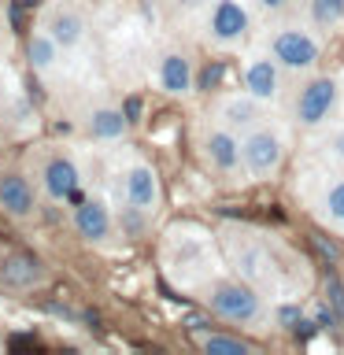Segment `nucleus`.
<instances>
[{
    "instance_id": "f257e3e1",
    "label": "nucleus",
    "mask_w": 344,
    "mask_h": 355,
    "mask_svg": "<svg viewBox=\"0 0 344 355\" xmlns=\"http://www.w3.org/2000/svg\"><path fill=\"white\" fill-rule=\"evenodd\" d=\"M207 311L222 322H233V326H259L266 318V304L259 288L248 282H237V277H218L207 288Z\"/></svg>"
},
{
    "instance_id": "f03ea898",
    "label": "nucleus",
    "mask_w": 344,
    "mask_h": 355,
    "mask_svg": "<svg viewBox=\"0 0 344 355\" xmlns=\"http://www.w3.org/2000/svg\"><path fill=\"white\" fill-rule=\"evenodd\" d=\"M266 52L282 63V71L307 74L322 60V37L311 26H304V22H282L266 37Z\"/></svg>"
},
{
    "instance_id": "7ed1b4c3",
    "label": "nucleus",
    "mask_w": 344,
    "mask_h": 355,
    "mask_svg": "<svg viewBox=\"0 0 344 355\" xmlns=\"http://www.w3.org/2000/svg\"><path fill=\"white\" fill-rule=\"evenodd\" d=\"M252 37V11L244 0H215L204 19V41L215 52H237Z\"/></svg>"
},
{
    "instance_id": "20e7f679",
    "label": "nucleus",
    "mask_w": 344,
    "mask_h": 355,
    "mask_svg": "<svg viewBox=\"0 0 344 355\" xmlns=\"http://www.w3.org/2000/svg\"><path fill=\"white\" fill-rule=\"evenodd\" d=\"M341 104V82L333 74H315L296 89L293 100V122L300 130H318L333 119V111Z\"/></svg>"
},
{
    "instance_id": "39448f33",
    "label": "nucleus",
    "mask_w": 344,
    "mask_h": 355,
    "mask_svg": "<svg viewBox=\"0 0 344 355\" xmlns=\"http://www.w3.org/2000/svg\"><path fill=\"white\" fill-rule=\"evenodd\" d=\"M241 155H244V174L248 178H270L282 166L285 137L270 122H259L248 133H241Z\"/></svg>"
},
{
    "instance_id": "423d86ee",
    "label": "nucleus",
    "mask_w": 344,
    "mask_h": 355,
    "mask_svg": "<svg viewBox=\"0 0 344 355\" xmlns=\"http://www.w3.org/2000/svg\"><path fill=\"white\" fill-rule=\"evenodd\" d=\"M200 155L211 166V174L226 178V182H237L244 174V155H241V133H233L230 126H211L204 137H200Z\"/></svg>"
},
{
    "instance_id": "0eeeda50",
    "label": "nucleus",
    "mask_w": 344,
    "mask_h": 355,
    "mask_svg": "<svg viewBox=\"0 0 344 355\" xmlns=\"http://www.w3.org/2000/svg\"><path fill=\"white\" fill-rule=\"evenodd\" d=\"M78 189H82V171H78V163L71 155L63 152H52L41 159V193L52 200V204H63V200H71Z\"/></svg>"
},
{
    "instance_id": "6e6552de",
    "label": "nucleus",
    "mask_w": 344,
    "mask_h": 355,
    "mask_svg": "<svg viewBox=\"0 0 344 355\" xmlns=\"http://www.w3.org/2000/svg\"><path fill=\"white\" fill-rule=\"evenodd\" d=\"M215 122H218V126H230L233 133H248L252 126L266 122V115H263V100H255L248 89H244V93L222 96L218 104H215Z\"/></svg>"
},
{
    "instance_id": "1a4fd4ad",
    "label": "nucleus",
    "mask_w": 344,
    "mask_h": 355,
    "mask_svg": "<svg viewBox=\"0 0 344 355\" xmlns=\"http://www.w3.org/2000/svg\"><path fill=\"white\" fill-rule=\"evenodd\" d=\"M122 196H126V204L148 211V215L160 207V178H155V171L144 159L126 163V171H122Z\"/></svg>"
},
{
    "instance_id": "9d476101",
    "label": "nucleus",
    "mask_w": 344,
    "mask_h": 355,
    "mask_svg": "<svg viewBox=\"0 0 344 355\" xmlns=\"http://www.w3.org/2000/svg\"><path fill=\"white\" fill-rule=\"evenodd\" d=\"M244 89H248L255 100H263V104H274V100L282 96V63H277L270 52L252 55V60L244 63Z\"/></svg>"
},
{
    "instance_id": "9b49d317",
    "label": "nucleus",
    "mask_w": 344,
    "mask_h": 355,
    "mask_svg": "<svg viewBox=\"0 0 344 355\" xmlns=\"http://www.w3.org/2000/svg\"><path fill=\"white\" fill-rule=\"evenodd\" d=\"M0 211L11 218H33V211H37V193H33L26 174L0 171Z\"/></svg>"
},
{
    "instance_id": "f8f14e48",
    "label": "nucleus",
    "mask_w": 344,
    "mask_h": 355,
    "mask_svg": "<svg viewBox=\"0 0 344 355\" xmlns=\"http://www.w3.org/2000/svg\"><path fill=\"white\" fill-rule=\"evenodd\" d=\"M44 33L60 49H78L85 41V15L74 4H52L49 15H44Z\"/></svg>"
},
{
    "instance_id": "ddd939ff",
    "label": "nucleus",
    "mask_w": 344,
    "mask_h": 355,
    "mask_svg": "<svg viewBox=\"0 0 344 355\" xmlns=\"http://www.w3.org/2000/svg\"><path fill=\"white\" fill-rule=\"evenodd\" d=\"M71 222L78 237H85L89 244H104L111 237V230H115V218H111L108 204H100V200H78L71 211Z\"/></svg>"
},
{
    "instance_id": "4468645a",
    "label": "nucleus",
    "mask_w": 344,
    "mask_h": 355,
    "mask_svg": "<svg viewBox=\"0 0 344 355\" xmlns=\"http://www.w3.org/2000/svg\"><path fill=\"white\" fill-rule=\"evenodd\" d=\"M155 74H160V85L171 96H185L189 89H193V63H189V55L178 52V49L160 55V71Z\"/></svg>"
},
{
    "instance_id": "2eb2a0df",
    "label": "nucleus",
    "mask_w": 344,
    "mask_h": 355,
    "mask_svg": "<svg viewBox=\"0 0 344 355\" xmlns=\"http://www.w3.org/2000/svg\"><path fill=\"white\" fill-rule=\"evenodd\" d=\"M0 282L8 288H33L44 282V266L33 259V255H8L4 263H0Z\"/></svg>"
},
{
    "instance_id": "dca6fc26",
    "label": "nucleus",
    "mask_w": 344,
    "mask_h": 355,
    "mask_svg": "<svg viewBox=\"0 0 344 355\" xmlns=\"http://www.w3.org/2000/svg\"><path fill=\"white\" fill-rule=\"evenodd\" d=\"M85 126L96 141H122L130 130V119H126V111H119V107H93L85 119Z\"/></svg>"
},
{
    "instance_id": "f3484780",
    "label": "nucleus",
    "mask_w": 344,
    "mask_h": 355,
    "mask_svg": "<svg viewBox=\"0 0 344 355\" xmlns=\"http://www.w3.org/2000/svg\"><path fill=\"white\" fill-rule=\"evenodd\" d=\"M196 344L207 355H252L255 344L233 337V333H211V329H196Z\"/></svg>"
},
{
    "instance_id": "a211bd4d",
    "label": "nucleus",
    "mask_w": 344,
    "mask_h": 355,
    "mask_svg": "<svg viewBox=\"0 0 344 355\" xmlns=\"http://www.w3.org/2000/svg\"><path fill=\"white\" fill-rule=\"evenodd\" d=\"M318 215L326 218L333 230H344V178H333V182L322 189Z\"/></svg>"
},
{
    "instance_id": "6ab92c4d",
    "label": "nucleus",
    "mask_w": 344,
    "mask_h": 355,
    "mask_svg": "<svg viewBox=\"0 0 344 355\" xmlns=\"http://www.w3.org/2000/svg\"><path fill=\"white\" fill-rule=\"evenodd\" d=\"M26 60L33 71H52L55 60H60V44H55L49 33H33L26 44Z\"/></svg>"
},
{
    "instance_id": "aec40b11",
    "label": "nucleus",
    "mask_w": 344,
    "mask_h": 355,
    "mask_svg": "<svg viewBox=\"0 0 344 355\" xmlns=\"http://www.w3.org/2000/svg\"><path fill=\"white\" fill-rule=\"evenodd\" d=\"M307 19L318 30H337L344 22V0H307Z\"/></svg>"
},
{
    "instance_id": "412c9836",
    "label": "nucleus",
    "mask_w": 344,
    "mask_h": 355,
    "mask_svg": "<svg viewBox=\"0 0 344 355\" xmlns=\"http://www.w3.org/2000/svg\"><path fill=\"white\" fill-rule=\"evenodd\" d=\"M322 152H326L329 163L344 166V122H341V126H333L326 137H322Z\"/></svg>"
},
{
    "instance_id": "4be33fe9",
    "label": "nucleus",
    "mask_w": 344,
    "mask_h": 355,
    "mask_svg": "<svg viewBox=\"0 0 344 355\" xmlns=\"http://www.w3.org/2000/svg\"><path fill=\"white\" fill-rule=\"evenodd\" d=\"M326 304H329L333 315H337V322H344V282L337 274L326 277Z\"/></svg>"
},
{
    "instance_id": "5701e85b",
    "label": "nucleus",
    "mask_w": 344,
    "mask_h": 355,
    "mask_svg": "<svg viewBox=\"0 0 344 355\" xmlns=\"http://www.w3.org/2000/svg\"><path fill=\"white\" fill-rule=\"evenodd\" d=\"M144 215H148V211L126 204V211H122V226H126V233H141L144 230Z\"/></svg>"
},
{
    "instance_id": "b1692460",
    "label": "nucleus",
    "mask_w": 344,
    "mask_h": 355,
    "mask_svg": "<svg viewBox=\"0 0 344 355\" xmlns=\"http://www.w3.org/2000/svg\"><path fill=\"white\" fill-rule=\"evenodd\" d=\"M222 74H226V67H222V63H215V67H207V71H204V78H200V89H215Z\"/></svg>"
},
{
    "instance_id": "393cba45",
    "label": "nucleus",
    "mask_w": 344,
    "mask_h": 355,
    "mask_svg": "<svg viewBox=\"0 0 344 355\" xmlns=\"http://www.w3.org/2000/svg\"><path fill=\"white\" fill-rule=\"evenodd\" d=\"M255 4H259L263 11H270V15H274V11H285L289 4H293V0H255Z\"/></svg>"
},
{
    "instance_id": "a878e982",
    "label": "nucleus",
    "mask_w": 344,
    "mask_h": 355,
    "mask_svg": "<svg viewBox=\"0 0 344 355\" xmlns=\"http://www.w3.org/2000/svg\"><path fill=\"white\" fill-rule=\"evenodd\" d=\"M318 326H315V322H307V318H296V333H300V340H307L311 337V333H315Z\"/></svg>"
},
{
    "instance_id": "bb28decb",
    "label": "nucleus",
    "mask_w": 344,
    "mask_h": 355,
    "mask_svg": "<svg viewBox=\"0 0 344 355\" xmlns=\"http://www.w3.org/2000/svg\"><path fill=\"white\" fill-rule=\"evenodd\" d=\"M122 111H126V119L133 122V119L141 115V100H137V96H130V100H126V107H122Z\"/></svg>"
},
{
    "instance_id": "cd10ccee",
    "label": "nucleus",
    "mask_w": 344,
    "mask_h": 355,
    "mask_svg": "<svg viewBox=\"0 0 344 355\" xmlns=\"http://www.w3.org/2000/svg\"><path fill=\"white\" fill-rule=\"evenodd\" d=\"M277 322H296V307H282L277 311Z\"/></svg>"
},
{
    "instance_id": "c85d7f7f",
    "label": "nucleus",
    "mask_w": 344,
    "mask_h": 355,
    "mask_svg": "<svg viewBox=\"0 0 344 355\" xmlns=\"http://www.w3.org/2000/svg\"><path fill=\"white\" fill-rule=\"evenodd\" d=\"M174 4H178V8H204L207 0H174Z\"/></svg>"
}]
</instances>
